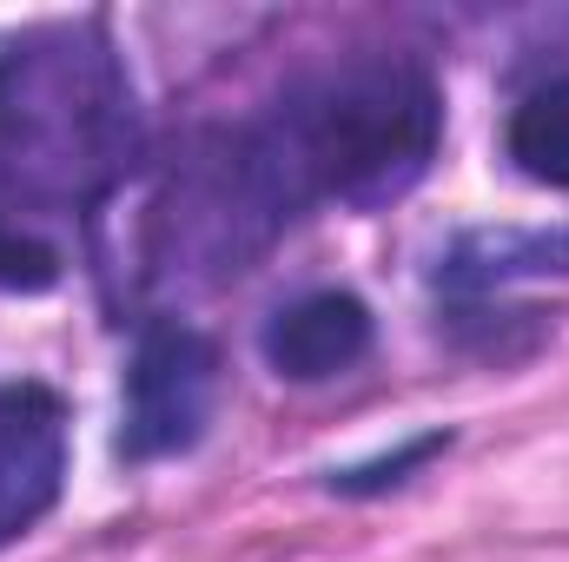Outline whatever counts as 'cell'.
<instances>
[{"instance_id": "obj_7", "label": "cell", "mask_w": 569, "mask_h": 562, "mask_svg": "<svg viewBox=\"0 0 569 562\" xmlns=\"http://www.w3.org/2000/svg\"><path fill=\"white\" fill-rule=\"evenodd\" d=\"M510 159L543 185H569V80L537 87L510 113Z\"/></svg>"}, {"instance_id": "obj_8", "label": "cell", "mask_w": 569, "mask_h": 562, "mask_svg": "<svg viewBox=\"0 0 569 562\" xmlns=\"http://www.w3.org/2000/svg\"><path fill=\"white\" fill-rule=\"evenodd\" d=\"M53 279H60L53 245H40L33 232H20V225L0 219V291H47Z\"/></svg>"}, {"instance_id": "obj_5", "label": "cell", "mask_w": 569, "mask_h": 562, "mask_svg": "<svg viewBox=\"0 0 569 562\" xmlns=\"http://www.w3.org/2000/svg\"><path fill=\"white\" fill-rule=\"evenodd\" d=\"M371 351V311L351 291H311L266 324V364L291 384H325Z\"/></svg>"}, {"instance_id": "obj_6", "label": "cell", "mask_w": 569, "mask_h": 562, "mask_svg": "<svg viewBox=\"0 0 569 562\" xmlns=\"http://www.w3.org/2000/svg\"><path fill=\"white\" fill-rule=\"evenodd\" d=\"M569 272V225L557 232H470L450 245L443 259V284L450 291H490V284H510V279H557Z\"/></svg>"}, {"instance_id": "obj_4", "label": "cell", "mask_w": 569, "mask_h": 562, "mask_svg": "<svg viewBox=\"0 0 569 562\" xmlns=\"http://www.w3.org/2000/svg\"><path fill=\"white\" fill-rule=\"evenodd\" d=\"M67 476V411L40 384L0 391V543L27 536Z\"/></svg>"}, {"instance_id": "obj_2", "label": "cell", "mask_w": 569, "mask_h": 562, "mask_svg": "<svg viewBox=\"0 0 569 562\" xmlns=\"http://www.w3.org/2000/svg\"><path fill=\"white\" fill-rule=\"evenodd\" d=\"M437 127L443 100L425 67L405 53H365L318 73L266 127H252V152L284 212H305L318 199L385 205L425 179Z\"/></svg>"}, {"instance_id": "obj_1", "label": "cell", "mask_w": 569, "mask_h": 562, "mask_svg": "<svg viewBox=\"0 0 569 562\" xmlns=\"http://www.w3.org/2000/svg\"><path fill=\"white\" fill-rule=\"evenodd\" d=\"M140 165V100L100 20H53L0 53V192L80 212Z\"/></svg>"}, {"instance_id": "obj_3", "label": "cell", "mask_w": 569, "mask_h": 562, "mask_svg": "<svg viewBox=\"0 0 569 562\" xmlns=\"http://www.w3.org/2000/svg\"><path fill=\"white\" fill-rule=\"evenodd\" d=\"M212 391H219L212 344L179 318H152L140 331V344H133V371H127L120 456L152 463V456L192 450L206 418H212Z\"/></svg>"}]
</instances>
